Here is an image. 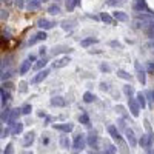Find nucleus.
<instances>
[{
  "instance_id": "obj_31",
  "label": "nucleus",
  "mask_w": 154,
  "mask_h": 154,
  "mask_svg": "<svg viewBox=\"0 0 154 154\" xmlns=\"http://www.w3.org/2000/svg\"><path fill=\"white\" fill-rule=\"evenodd\" d=\"M117 75L120 77V79H125V80H131V75L128 74L126 71H123V69H117Z\"/></svg>"
},
{
  "instance_id": "obj_14",
  "label": "nucleus",
  "mask_w": 154,
  "mask_h": 154,
  "mask_svg": "<svg viewBox=\"0 0 154 154\" xmlns=\"http://www.w3.org/2000/svg\"><path fill=\"white\" fill-rule=\"evenodd\" d=\"M34 140H35V134L32 133V131H29V133H26L23 136V146H26V148H29L32 143H34Z\"/></svg>"
},
{
  "instance_id": "obj_45",
  "label": "nucleus",
  "mask_w": 154,
  "mask_h": 154,
  "mask_svg": "<svg viewBox=\"0 0 154 154\" xmlns=\"http://www.w3.org/2000/svg\"><path fill=\"white\" fill-rule=\"evenodd\" d=\"M16 6L22 9V8L25 6V2H23V0H16Z\"/></svg>"
},
{
  "instance_id": "obj_38",
  "label": "nucleus",
  "mask_w": 154,
  "mask_h": 154,
  "mask_svg": "<svg viewBox=\"0 0 154 154\" xmlns=\"http://www.w3.org/2000/svg\"><path fill=\"white\" fill-rule=\"evenodd\" d=\"M117 128H119V130H123V131L128 128V126L125 125V120H123V119H119V120H117Z\"/></svg>"
},
{
  "instance_id": "obj_50",
  "label": "nucleus",
  "mask_w": 154,
  "mask_h": 154,
  "mask_svg": "<svg viewBox=\"0 0 154 154\" xmlns=\"http://www.w3.org/2000/svg\"><path fill=\"white\" fill-rule=\"evenodd\" d=\"M146 48H149L152 53H154V40H151V42H148V45H146Z\"/></svg>"
},
{
  "instance_id": "obj_19",
  "label": "nucleus",
  "mask_w": 154,
  "mask_h": 154,
  "mask_svg": "<svg viewBox=\"0 0 154 154\" xmlns=\"http://www.w3.org/2000/svg\"><path fill=\"white\" fill-rule=\"evenodd\" d=\"M29 68H31V62L26 59V60H23L22 62V65H20V68H19V72H20V75H23V74H26L28 71H29Z\"/></svg>"
},
{
  "instance_id": "obj_6",
  "label": "nucleus",
  "mask_w": 154,
  "mask_h": 154,
  "mask_svg": "<svg viewBox=\"0 0 154 154\" xmlns=\"http://www.w3.org/2000/svg\"><path fill=\"white\" fill-rule=\"evenodd\" d=\"M133 9L136 11V12H149L148 11V5H146V2L145 0H134V3H133Z\"/></svg>"
},
{
  "instance_id": "obj_37",
  "label": "nucleus",
  "mask_w": 154,
  "mask_h": 154,
  "mask_svg": "<svg viewBox=\"0 0 154 154\" xmlns=\"http://www.w3.org/2000/svg\"><path fill=\"white\" fill-rule=\"evenodd\" d=\"M12 152H14V145L8 143V145L5 146V149H3V154H12Z\"/></svg>"
},
{
  "instance_id": "obj_42",
  "label": "nucleus",
  "mask_w": 154,
  "mask_h": 154,
  "mask_svg": "<svg viewBox=\"0 0 154 154\" xmlns=\"http://www.w3.org/2000/svg\"><path fill=\"white\" fill-rule=\"evenodd\" d=\"M109 69H111V68L106 65V63H102V65H100V71H102V72H108Z\"/></svg>"
},
{
  "instance_id": "obj_52",
  "label": "nucleus",
  "mask_w": 154,
  "mask_h": 154,
  "mask_svg": "<svg viewBox=\"0 0 154 154\" xmlns=\"http://www.w3.org/2000/svg\"><path fill=\"white\" fill-rule=\"evenodd\" d=\"M28 60H29V62L35 60V56H34V54H29V56H28Z\"/></svg>"
},
{
  "instance_id": "obj_12",
  "label": "nucleus",
  "mask_w": 154,
  "mask_h": 154,
  "mask_svg": "<svg viewBox=\"0 0 154 154\" xmlns=\"http://www.w3.org/2000/svg\"><path fill=\"white\" fill-rule=\"evenodd\" d=\"M108 133H109V136L116 140V142H122V136H120V131H119L117 126L109 125V126H108Z\"/></svg>"
},
{
  "instance_id": "obj_3",
  "label": "nucleus",
  "mask_w": 154,
  "mask_h": 154,
  "mask_svg": "<svg viewBox=\"0 0 154 154\" xmlns=\"http://www.w3.org/2000/svg\"><path fill=\"white\" fill-rule=\"evenodd\" d=\"M128 106H130V111H131L133 117H139V114H140V105L137 103L136 97H130V99H128Z\"/></svg>"
},
{
  "instance_id": "obj_29",
  "label": "nucleus",
  "mask_w": 154,
  "mask_h": 154,
  "mask_svg": "<svg viewBox=\"0 0 154 154\" xmlns=\"http://www.w3.org/2000/svg\"><path fill=\"white\" fill-rule=\"evenodd\" d=\"M97 42H99L97 38H93V37H91V38H85V40H82L80 45H82L83 48H88L89 45H94V43H97Z\"/></svg>"
},
{
  "instance_id": "obj_34",
  "label": "nucleus",
  "mask_w": 154,
  "mask_h": 154,
  "mask_svg": "<svg viewBox=\"0 0 154 154\" xmlns=\"http://www.w3.org/2000/svg\"><path fill=\"white\" fill-rule=\"evenodd\" d=\"M79 120H80V123H83V125H89V117H88L86 112H83V114L79 116Z\"/></svg>"
},
{
  "instance_id": "obj_40",
  "label": "nucleus",
  "mask_w": 154,
  "mask_h": 154,
  "mask_svg": "<svg viewBox=\"0 0 154 154\" xmlns=\"http://www.w3.org/2000/svg\"><path fill=\"white\" fill-rule=\"evenodd\" d=\"M11 133H12V130H9V128H3L2 130V139H6Z\"/></svg>"
},
{
  "instance_id": "obj_51",
  "label": "nucleus",
  "mask_w": 154,
  "mask_h": 154,
  "mask_svg": "<svg viewBox=\"0 0 154 154\" xmlns=\"http://www.w3.org/2000/svg\"><path fill=\"white\" fill-rule=\"evenodd\" d=\"M8 19V12L5 9H2V20H6Z\"/></svg>"
},
{
  "instance_id": "obj_33",
  "label": "nucleus",
  "mask_w": 154,
  "mask_h": 154,
  "mask_svg": "<svg viewBox=\"0 0 154 154\" xmlns=\"http://www.w3.org/2000/svg\"><path fill=\"white\" fill-rule=\"evenodd\" d=\"M0 93H2V105H5L6 102L9 100V93L5 91V88H2V91H0Z\"/></svg>"
},
{
  "instance_id": "obj_55",
  "label": "nucleus",
  "mask_w": 154,
  "mask_h": 154,
  "mask_svg": "<svg viewBox=\"0 0 154 154\" xmlns=\"http://www.w3.org/2000/svg\"><path fill=\"white\" fill-rule=\"evenodd\" d=\"M148 154H154V149L151 148V149H148Z\"/></svg>"
},
{
  "instance_id": "obj_11",
  "label": "nucleus",
  "mask_w": 154,
  "mask_h": 154,
  "mask_svg": "<svg viewBox=\"0 0 154 154\" xmlns=\"http://www.w3.org/2000/svg\"><path fill=\"white\" fill-rule=\"evenodd\" d=\"M69 62H71V59H69L68 56H63V57H60V59H56V62L53 63V68H54V69L63 68V66H66Z\"/></svg>"
},
{
  "instance_id": "obj_7",
  "label": "nucleus",
  "mask_w": 154,
  "mask_h": 154,
  "mask_svg": "<svg viewBox=\"0 0 154 154\" xmlns=\"http://www.w3.org/2000/svg\"><path fill=\"white\" fill-rule=\"evenodd\" d=\"M123 133H125V137H126V142L130 143L131 148H134V146L137 145V139H136V136H134V131L131 130V128H126Z\"/></svg>"
},
{
  "instance_id": "obj_16",
  "label": "nucleus",
  "mask_w": 154,
  "mask_h": 154,
  "mask_svg": "<svg viewBox=\"0 0 154 154\" xmlns=\"http://www.w3.org/2000/svg\"><path fill=\"white\" fill-rule=\"evenodd\" d=\"M49 103L53 105V106H60V108H63L66 105V102H65V99L63 97H60V96H56V97H53L49 100Z\"/></svg>"
},
{
  "instance_id": "obj_20",
  "label": "nucleus",
  "mask_w": 154,
  "mask_h": 154,
  "mask_svg": "<svg viewBox=\"0 0 154 154\" xmlns=\"http://www.w3.org/2000/svg\"><path fill=\"white\" fill-rule=\"evenodd\" d=\"M22 131H23V123L20 120L12 125V136H19V134H22Z\"/></svg>"
},
{
  "instance_id": "obj_36",
  "label": "nucleus",
  "mask_w": 154,
  "mask_h": 154,
  "mask_svg": "<svg viewBox=\"0 0 154 154\" xmlns=\"http://www.w3.org/2000/svg\"><path fill=\"white\" fill-rule=\"evenodd\" d=\"M31 111H32V106H31L29 103H26V105H23V106H22V114H25V116L31 114Z\"/></svg>"
},
{
  "instance_id": "obj_39",
  "label": "nucleus",
  "mask_w": 154,
  "mask_h": 154,
  "mask_svg": "<svg viewBox=\"0 0 154 154\" xmlns=\"http://www.w3.org/2000/svg\"><path fill=\"white\" fill-rule=\"evenodd\" d=\"M145 32H146V35H148V37L151 38V40H154V25H152L151 28H148V29H146Z\"/></svg>"
},
{
  "instance_id": "obj_18",
  "label": "nucleus",
  "mask_w": 154,
  "mask_h": 154,
  "mask_svg": "<svg viewBox=\"0 0 154 154\" xmlns=\"http://www.w3.org/2000/svg\"><path fill=\"white\" fill-rule=\"evenodd\" d=\"M42 5V0H26V8L29 11H34V9H38Z\"/></svg>"
},
{
  "instance_id": "obj_46",
  "label": "nucleus",
  "mask_w": 154,
  "mask_h": 154,
  "mask_svg": "<svg viewBox=\"0 0 154 154\" xmlns=\"http://www.w3.org/2000/svg\"><path fill=\"white\" fill-rule=\"evenodd\" d=\"M46 46H40V48H38V54H40V56H45V53H46Z\"/></svg>"
},
{
  "instance_id": "obj_54",
  "label": "nucleus",
  "mask_w": 154,
  "mask_h": 154,
  "mask_svg": "<svg viewBox=\"0 0 154 154\" xmlns=\"http://www.w3.org/2000/svg\"><path fill=\"white\" fill-rule=\"evenodd\" d=\"M51 120H53V117H46V122H45V125H48Z\"/></svg>"
},
{
  "instance_id": "obj_23",
  "label": "nucleus",
  "mask_w": 154,
  "mask_h": 154,
  "mask_svg": "<svg viewBox=\"0 0 154 154\" xmlns=\"http://www.w3.org/2000/svg\"><path fill=\"white\" fill-rule=\"evenodd\" d=\"M100 19L103 20L105 23H108V25H114V23H116V20L108 14V12H100Z\"/></svg>"
},
{
  "instance_id": "obj_28",
  "label": "nucleus",
  "mask_w": 154,
  "mask_h": 154,
  "mask_svg": "<svg viewBox=\"0 0 154 154\" xmlns=\"http://www.w3.org/2000/svg\"><path fill=\"white\" fill-rule=\"evenodd\" d=\"M48 12H49V14L51 16H57L59 14V12H60V8H59V5H49L48 6Z\"/></svg>"
},
{
  "instance_id": "obj_56",
  "label": "nucleus",
  "mask_w": 154,
  "mask_h": 154,
  "mask_svg": "<svg viewBox=\"0 0 154 154\" xmlns=\"http://www.w3.org/2000/svg\"><path fill=\"white\" fill-rule=\"evenodd\" d=\"M151 94H152V102H154V89H152V91H151Z\"/></svg>"
},
{
  "instance_id": "obj_2",
  "label": "nucleus",
  "mask_w": 154,
  "mask_h": 154,
  "mask_svg": "<svg viewBox=\"0 0 154 154\" xmlns=\"http://www.w3.org/2000/svg\"><path fill=\"white\" fill-rule=\"evenodd\" d=\"M85 146H86V136H85V134L75 136L74 142H72V148H74L75 151H82V149H85Z\"/></svg>"
},
{
  "instance_id": "obj_17",
  "label": "nucleus",
  "mask_w": 154,
  "mask_h": 154,
  "mask_svg": "<svg viewBox=\"0 0 154 154\" xmlns=\"http://www.w3.org/2000/svg\"><path fill=\"white\" fill-rule=\"evenodd\" d=\"M112 19H114L116 22H126V20H128V16L125 14L123 11H117V9H116V11L112 12Z\"/></svg>"
},
{
  "instance_id": "obj_53",
  "label": "nucleus",
  "mask_w": 154,
  "mask_h": 154,
  "mask_svg": "<svg viewBox=\"0 0 154 154\" xmlns=\"http://www.w3.org/2000/svg\"><path fill=\"white\" fill-rule=\"evenodd\" d=\"M49 140H48V137H42V143H48Z\"/></svg>"
},
{
  "instance_id": "obj_26",
  "label": "nucleus",
  "mask_w": 154,
  "mask_h": 154,
  "mask_svg": "<svg viewBox=\"0 0 154 154\" xmlns=\"http://www.w3.org/2000/svg\"><path fill=\"white\" fill-rule=\"evenodd\" d=\"M46 63H48V60H46V59H40V60H37V63L34 65V69H37V71H42V69H45Z\"/></svg>"
},
{
  "instance_id": "obj_13",
  "label": "nucleus",
  "mask_w": 154,
  "mask_h": 154,
  "mask_svg": "<svg viewBox=\"0 0 154 154\" xmlns=\"http://www.w3.org/2000/svg\"><path fill=\"white\" fill-rule=\"evenodd\" d=\"M48 74H49V71L48 69H42V71H38L35 75H34V79L31 80V83H40V82H43L46 77H48Z\"/></svg>"
},
{
  "instance_id": "obj_57",
  "label": "nucleus",
  "mask_w": 154,
  "mask_h": 154,
  "mask_svg": "<svg viewBox=\"0 0 154 154\" xmlns=\"http://www.w3.org/2000/svg\"><path fill=\"white\" fill-rule=\"evenodd\" d=\"M26 154H32V151H31V152H26Z\"/></svg>"
},
{
  "instance_id": "obj_24",
  "label": "nucleus",
  "mask_w": 154,
  "mask_h": 154,
  "mask_svg": "<svg viewBox=\"0 0 154 154\" xmlns=\"http://www.w3.org/2000/svg\"><path fill=\"white\" fill-rule=\"evenodd\" d=\"M123 93H125V96L130 99V97H133V96H136V93H134V88L131 86V85H125L123 86Z\"/></svg>"
},
{
  "instance_id": "obj_41",
  "label": "nucleus",
  "mask_w": 154,
  "mask_h": 154,
  "mask_svg": "<svg viewBox=\"0 0 154 154\" xmlns=\"http://www.w3.org/2000/svg\"><path fill=\"white\" fill-rule=\"evenodd\" d=\"M11 77V69H8V71H2V80L5 82L6 79H9Z\"/></svg>"
},
{
  "instance_id": "obj_15",
  "label": "nucleus",
  "mask_w": 154,
  "mask_h": 154,
  "mask_svg": "<svg viewBox=\"0 0 154 154\" xmlns=\"http://www.w3.org/2000/svg\"><path fill=\"white\" fill-rule=\"evenodd\" d=\"M37 25H38V28H42L43 31H46V29H51V28H53L56 23L51 22V20H46V19H40V20L37 22Z\"/></svg>"
},
{
  "instance_id": "obj_32",
  "label": "nucleus",
  "mask_w": 154,
  "mask_h": 154,
  "mask_svg": "<svg viewBox=\"0 0 154 154\" xmlns=\"http://www.w3.org/2000/svg\"><path fill=\"white\" fill-rule=\"evenodd\" d=\"M9 114H11V109H3L2 112V123H8V119H9Z\"/></svg>"
},
{
  "instance_id": "obj_27",
  "label": "nucleus",
  "mask_w": 154,
  "mask_h": 154,
  "mask_svg": "<svg viewBox=\"0 0 154 154\" xmlns=\"http://www.w3.org/2000/svg\"><path fill=\"white\" fill-rule=\"evenodd\" d=\"M116 151H117V148H116L114 145L106 143L105 148H103V151H102V154H116Z\"/></svg>"
},
{
  "instance_id": "obj_22",
  "label": "nucleus",
  "mask_w": 154,
  "mask_h": 154,
  "mask_svg": "<svg viewBox=\"0 0 154 154\" xmlns=\"http://www.w3.org/2000/svg\"><path fill=\"white\" fill-rule=\"evenodd\" d=\"M136 100H137V103L140 105V108H142V109L146 106V100H145V96H143L142 93H140V91H139V93H136Z\"/></svg>"
},
{
  "instance_id": "obj_10",
  "label": "nucleus",
  "mask_w": 154,
  "mask_h": 154,
  "mask_svg": "<svg viewBox=\"0 0 154 154\" xmlns=\"http://www.w3.org/2000/svg\"><path fill=\"white\" fill-rule=\"evenodd\" d=\"M20 114H22V108H14V109H11L9 119H8V125H14L16 122H19Z\"/></svg>"
},
{
  "instance_id": "obj_35",
  "label": "nucleus",
  "mask_w": 154,
  "mask_h": 154,
  "mask_svg": "<svg viewBox=\"0 0 154 154\" xmlns=\"http://www.w3.org/2000/svg\"><path fill=\"white\" fill-rule=\"evenodd\" d=\"M125 0H108L106 5L108 6H119V5H123Z\"/></svg>"
},
{
  "instance_id": "obj_4",
  "label": "nucleus",
  "mask_w": 154,
  "mask_h": 154,
  "mask_svg": "<svg viewBox=\"0 0 154 154\" xmlns=\"http://www.w3.org/2000/svg\"><path fill=\"white\" fill-rule=\"evenodd\" d=\"M86 143L91 146V148H94V149H97V143H99V136H97V131L96 130H91L88 133V136H86Z\"/></svg>"
},
{
  "instance_id": "obj_30",
  "label": "nucleus",
  "mask_w": 154,
  "mask_h": 154,
  "mask_svg": "<svg viewBox=\"0 0 154 154\" xmlns=\"http://www.w3.org/2000/svg\"><path fill=\"white\" fill-rule=\"evenodd\" d=\"M94 100H96V96H94L93 93L86 91V93L83 94V102H86V103H91V102H94Z\"/></svg>"
},
{
  "instance_id": "obj_49",
  "label": "nucleus",
  "mask_w": 154,
  "mask_h": 154,
  "mask_svg": "<svg viewBox=\"0 0 154 154\" xmlns=\"http://www.w3.org/2000/svg\"><path fill=\"white\" fill-rule=\"evenodd\" d=\"M116 111L120 112L122 116H125V109H123V106H116Z\"/></svg>"
},
{
  "instance_id": "obj_48",
  "label": "nucleus",
  "mask_w": 154,
  "mask_h": 154,
  "mask_svg": "<svg viewBox=\"0 0 154 154\" xmlns=\"http://www.w3.org/2000/svg\"><path fill=\"white\" fill-rule=\"evenodd\" d=\"M20 93H26V83L25 82L20 83Z\"/></svg>"
},
{
  "instance_id": "obj_8",
  "label": "nucleus",
  "mask_w": 154,
  "mask_h": 154,
  "mask_svg": "<svg viewBox=\"0 0 154 154\" xmlns=\"http://www.w3.org/2000/svg\"><path fill=\"white\" fill-rule=\"evenodd\" d=\"M42 40H46V32H45V31H38L37 34H34L29 40H28V45L32 46V45H35L37 42H42Z\"/></svg>"
},
{
  "instance_id": "obj_9",
  "label": "nucleus",
  "mask_w": 154,
  "mask_h": 154,
  "mask_svg": "<svg viewBox=\"0 0 154 154\" xmlns=\"http://www.w3.org/2000/svg\"><path fill=\"white\" fill-rule=\"evenodd\" d=\"M53 128H54V130L62 131V133H65V134H68V133H71V131L74 130V125H72V123H57V125L54 123Z\"/></svg>"
},
{
  "instance_id": "obj_25",
  "label": "nucleus",
  "mask_w": 154,
  "mask_h": 154,
  "mask_svg": "<svg viewBox=\"0 0 154 154\" xmlns=\"http://www.w3.org/2000/svg\"><path fill=\"white\" fill-rule=\"evenodd\" d=\"M60 146L65 148V149H68V148L71 146V140H69L68 136H62V139H60Z\"/></svg>"
},
{
  "instance_id": "obj_1",
  "label": "nucleus",
  "mask_w": 154,
  "mask_h": 154,
  "mask_svg": "<svg viewBox=\"0 0 154 154\" xmlns=\"http://www.w3.org/2000/svg\"><path fill=\"white\" fill-rule=\"evenodd\" d=\"M152 140H154V134H152V133L142 134V137H140V140H139V145L142 146V148H145V149H151Z\"/></svg>"
},
{
  "instance_id": "obj_21",
  "label": "nucleus",
  "mask_w": 154,
  "mask_h": 154,
  "mask_svg": "<svg viewBox=\"0 0 154 154\" xmlns=\"http://www.w3.org/2000/svg\"><path fill=\"white\" fill-rule=\"evenodd\" d=\"M74 26H75V20H72V19H71V20H63V22H62V28L65 29V31H71Z\"/></svg>"
},
{
  "instance_id": "obj_44",
  "label": "nucleus",
  "mask_w": 154,
  "mask_h": 154,
  "mask_svg": "<svg viewBox=\"0 0 154 154\" xmlns=\"http://www.w3.org/2000/svg\"><path fill=\"white\" fill-rule=\"evenodd\" d=\"M100 89H102V91H108V89H109V88H108V83L102 82V83H100Z\"/></svg>"
},
{
  "instance_id": "obj_5",
  "label": "nucleus",
  "mask_w": 154,
  "mask_h": 154,
  "mask_svg": "<svg viewBox=\"0 0 154 154\" xmlns=\"http://www.w3.org/2000/svg\"><path fill=\"white\" fill-rule=\"evenodd\" d=\"M134 68H136V74H137V80L142 83V85H145V83H146V74H145V69L142 68V65H140L139 62L134 63Z\"/></svg>"
},
{
  "instance_id": "obj_47",
  "label": "nucleus",
  "mask_w": 154,
  "mask_h": 154,
  "mask_svg": "<svg viewBox=\"0 0 154 154\" xmlns=\"http://www.w3.org/2000/svg\"><path fill=\"white\" fill-rule=\"evenodd\" d=\"M109 45H111L112 48H122V45H120L119 42H116V40H112V42H109Z\"/></svg>"
},
{
  "instance_id": "obj_43",
  "label": "nucleus",
  "mask_w": 154,
  "mask_h": 154,
  "mask_svg": "<svg viewBox=\"0 0 154 154\" xmlns=\"http://www.w3.org/2000/svg\"><path fill=\"white\" fill-rule=\"evenodd\" d=\"M146 71H148V72H151V74H154V62H149V63H148Z\"/></svg>"
}]
</instances>
